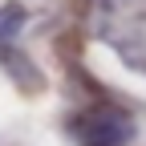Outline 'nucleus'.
I'll use <instances>...</instances> for the list:
<instances>
[{
    "label": "nucleus",
    "instance_id": "3",
    "mask_svg": "<svg viewBox=\"0 0 146 146\" xmlns=\"http://www.w3.org/2000/svg\"><path fill=\"white\" fill-rule=\"evenodd\" d=\"M25 21H29V12H25L21 4H4V8H0V41L16 36V33L25 29Z\"/></svg>",
    "mask_w": 146,
    "mask_h": 146
},
{
    "label": "nucleus",
    "instance_id": "2",
    "mask_svg": "<svg viewBox=\"0 0 146 146\" xmlns=\"http://www.w3.org/2000/svg\"><path fill=\"white\" fill-rule=\"evenodd\" d=\"M0 61H4V65L16 73V77H21V85H36V81H41V73H36V69H33V65H29L21 53L8 45V41H0Z\"/></svg>",
    "mask_w": 146,
    "mask_h": 146
},
{
    "label": "nucleus",
    "instance_id": "1",
    "mask_svg": "<svg viewBox=\"0 0 146 146\" xmlns=\"http://www.w3.org/2000/svg\"><path fill=\"white\" fill-rule=\"evenodd\" d=\"M73 134H77V146H126L134 138V118L102 106L73 122Z\"/></svg>",
    "mask_w": 146,
    "mask_h": 146
}]
</instances>
